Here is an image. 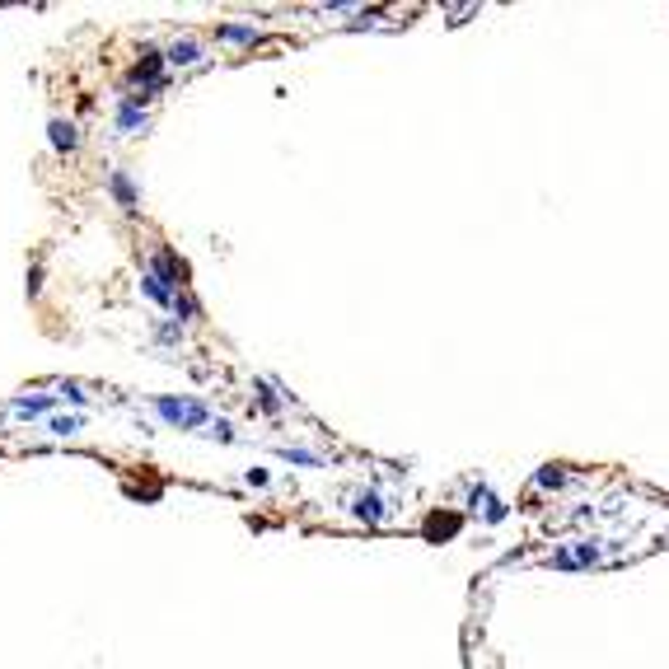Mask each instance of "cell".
I'll list each match as a JSON object with an SVG mask.
<instances>
[{"mask_svg": "<svg viewBox=\"0 0 669 669\" xmlns=\"http://www.w3.org/2000/svg\"><path fill=\"white\" fill-rule=\"evenodd\" d=\"M159 417L173 422V426H188V431L206 426V407H201V402H188V398H159Z\"/></svg>", "mask_w": 669, "mask_h": 669, "instance_id": "obj_1", "label": "cell"}, {"mask_svg": "<svg viewBox=\"0 0 669 669\" xmlns=\"http://www.w3.org/2000/svg\"><path fill=\"white\" fill-rule=\"evenodd\" d=\"M197 56H201V47H197V43H173V52H168V61H173V66H192Z\"/></svg>", "mask_w": 669, "mask_h": 669, "instance_id": "obj_2", "label": "cell"}, {"mask_svg": "<svg viewBox=\"0 0 669 669\" xmlns=\"http://www.w3.org/2000/svg\"><path fill=\"white\" fill-rule=\"evenodd\" d=\"M52 145H56V150H70V145H75V127L56 117V122H52Z\"/></svg>", "mask_w": 669, "mask_h": 669, "instance_id": "obj_3", "label": "cell"}, {"mask_svg": "<svg viewBox=\"0 0 669 669\" xmlns=\"http://www.w3.org/2000/svg\"><path fill=\"white\" fill-rule=\"evenodd\" d=\"M47 407H52V398H23V402H14V417H38Z\"/></svg>", "mask_w": 669, "mask_h": 669, "instance_id": "obj_4", "label": "cell"}, {"mask_svg": "<svg viewBox=\"0 0 669 669\" xmlns=\"http://www.w3.org/2000/svg\"><path fill=\"white\" fill-rule=\"evenodd\" d=\"M117 127H122V132H136V127H145V112L127 103V108H122V117H117Z\"/></svg>", "mask_w": 669, "mask_h": 669, "instance_id": "obj_5", "label": "cell"}, {"mask_svg": "<svg viewBox=\"0 0 669 669\" xmlns=\"http://www.w3.org/2000/svg\"><path fill=\"white\" fill-rule=\"evenodd\" d=\"M112 192H117V197H122V206H132L136 201V192H132V183L122 178V173H117V178H112Z\"/></svg>", "mask_w": 669, "mask_h": 669, "instance_id": "obj_6", "label": "cell"}, {"mask_svg": "<svg viewBox=\"0 0 669 669\" xmlns=\"http://www.w3.org/2000/svg\"><path fill=\"white\" fill-rule=\"evenodd\" d=\"M70 431H80L75 417H56V422H52V435H70Z\"/></svg>", "mask_w": 669, "mask_h": 669, "instance_id": "obj_7", "label": "cell"}]
</instances>
